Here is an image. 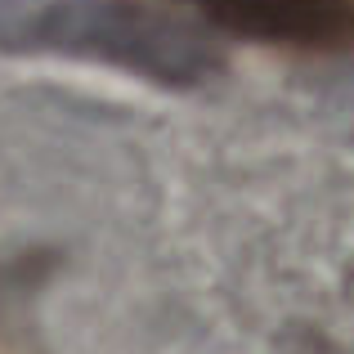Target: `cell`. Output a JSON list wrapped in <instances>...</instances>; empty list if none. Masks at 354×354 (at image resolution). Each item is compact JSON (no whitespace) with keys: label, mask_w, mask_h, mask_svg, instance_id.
<instances>
[{"label":"cell","mask_w":354,"mask_h":354,"mask_svg":"<svg viewBox=\"0 0 354 354\" xmlns=\"http://www.w3.org/2000/svg\"><path fill=\"white\" fill-rule=\"evenodd\" d=\"M18 5V0H0V9H14Z\"/></svg>","instance_id":"3"},{"label":"cell","mask_w":354,"mask_h":354,"mask_svg":"<svg viewBox=\"0 0 354 354\" xmlns=\"http://www.w3.org/2000/svg\"><path fill=\"white\" fill-rule=\"evenodd\" d=\"M198 5L207 9V14H216V9H220V0H198Z\"/></svg>","instance_id":"2"},{"label":"cell","mask_w":354,"mask_h":354,"mask_svg":"<svg viewBox=\"0 0 354 354\" xmlns=\"http://www.w3.org/2000/svg\"><path fill=\"white\" fill-rule=\"evenodd\" d=\"M0 45L104 59L162 86H198L220 68V54L193 23L139 0H54L5 27Z\"/></svg>","instance_id":"1"}]
</instances>
